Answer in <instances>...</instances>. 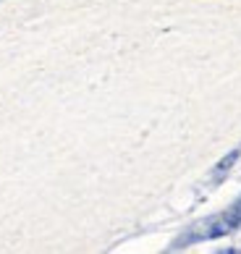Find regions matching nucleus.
<instances>
[{
  "label": "nucleus",
  "mask_w": 241,
  "mask_h": 254,
  "mask_svg": "<svg viewBox=\"0 0 241 254\" xmlns=\"http://www.w3.org/2000/svg\"><path fill=\"white\" fill-rule=\"evenodd\" d=\"M239 225H241V199H236L223 215H220V218H207V220L197 223V225H194V228L186 233V236L176 244V249H181L186 241H205V239L226 236L228 231L239 228Z\"/></svg>",
  "instance_id": "f257e3e1"
},
{
  "label": "nucleus",
  "mask_w": 241,
  "mask_h": 254,
  "mask_svg": "<svg viewBox=\"0 0 241 254\" xmlns=\"http://www.w3.org/2000/svg\"><path fill=\"white\" fill-rule=\"evenodd\" d=\"M236 157H239V149H234V152H231L228 157H223V163H220V168H218V171H215V176H218V178L223 176V173L228 171V168L234 165V160H236Z\"/></svg>",
  "instance_id": "f03ea898"
}]
</instances>
